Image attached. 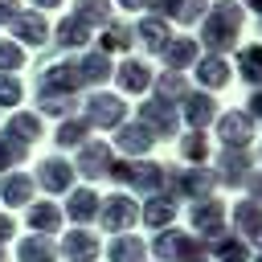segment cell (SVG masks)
I'll return each instance as SVG.
<instances>
[{
    "label": "cell",
    "mask_w": 262,
    "mask_h": 262,
    "mask_svg": "<svg viewBox=\"0 0 262 262\" xmlns=\"http://www.w3.org/2000/svg\"><path fill=\"white\" fill-rule=\"evenodd\" d=\"M12 29H16V37H20L25 45H41V41L49 37V29H45V20H41L37 12H16V16H12Z\"/></svg>",
    "instance_id": "6da1fadb"
},
{
    "label": "cell",
    "mask_w": 262,
    "mask_h": 262,
    "mask_svg": "<svg viewBox=\"0 0 262 262\" xmlns=\"http://www.w3.org/2000/svg\"><path fill=\"white\" fill-rule=\"evenodd\" d=\"M86 37H90V33H86V20H82V16H70V20L57 25V41H61V45H82Z\"/></svg>",
    "instance_id": "7a4b0ae2"
},
{
    "label": "cell",
    "mask_w": 262,
    "mask_h": 262,
    "mask_svg": "<svg viewBox=\"0 0 262 262\" xmlns=\"http://www.w3.org/2000/svg\"><path fill=\"white\" fill-rule=\"evenodd\" d=\"M41 184H45V188H66V184H70V168H66L61 160H45V164H41Z\"/></svg>",
    "instance_id": "3957f363"
},
{
    "label": "cell",
    "mask_w": 262,
    "mask_h": 262,
    "mask_svg": "<svg viewBox=\"0 0 262 262\" xmlns=\"http://www.w3.org/2000/svg\"><path fill=\"white\" fill-rule=\"evenodd\" d=\"M29 192H33L29 176H8V180H4V201H8V205H25Z\"/></svg>",
    "instance_id": "277c9868"
},
{
    "label": "cell",
    "mask_w": 262,
    "mask_h": 262,
    "mask_svg": "<svg viewBox=\"0 0 262 262\" xmlns=\"http://www.w3.org/2000/svg\"><path fill=\"white\" fill-rule=\"evenodd\" d=\"M49 258H53V246L45 237H29L20 246V262H49Z\"/></svg>",
    "instance_id": "5b68a950"
},
{
    "label": "cell",
    "mask_w": 262,
    "mask_h": 262,
    "mask_svg": "<svg viewBox=\"0 0 262 262\" xmlns=\"http://www.w3.org/2000/svg\"><path fill=\"white\" fill-rule=\"evenodd\" d=\"M12 135H16L20 143L37 139V119H33V115H16V119H12Z\"/></svg>",
    "instance_id": "8992f818"
},
{
    "label": "cell",
    "mask_w": 262,
    "mask_h": 262,
    "mask_svg": "<svg viewBox=\"0 0 262 262\" xmlns=\"http://www.w3.org/2000/svg\"><path fill=\"white\" fill-rule=\"evenodd\" d=\"M29 221H33V229H53V225H57V209H53V205H37V209L29 213Z\"/></svg>",
    "instance_id": "52a82bcc"
},
{
    "label": "cell",
    "mask_w": 262,
    "mask_h": 262,
    "mask_svg": "<svg viewBox=\"0 0 262 262\" xmlns=\"http://www.w3.org/2000/svg\"><path fill=\"white\" fill-rule=\"evenodd\" d=\"M20 61H25L20 45H12V41H0V70H20Z\"/></svg>",
    "instance_id": "ba28073f"
},
{
    "label": "cell",
    "mask_w": 262,
    "mask_h": 262,
    "mask_svg": "<svg viewBox=\"0 0 262 262\" xmlns=\"http://www.w3.org/2000/svg\"><path fill=\"white\" fill-rule=\"evenodd\" d=\"M16 98H20V86H16V78L0 74V106H12Z\"/></svg>",
    "instance_id": "9c48e42d"
},
{
    "label": "cell",
    "mask_w": 262,
    "mask_h": 262,
    "mask_svg": "<svg viewBox=\"0 0 262 262\" xmlns=\"http://www.w3.org/2000/svg\"><path fill=\"white\" fill-rule=\"evenodd\" d=\"M70 213H74V217H90V213H94V196H90V192H78L74 205H70Z\"/></svg>",
    "instance_id": "30bf717a"
},
{
    "label": "cell",
    "mask_w": 262,
    "mask_h": 262,
    "mask_svg": "<svg viewBox=\"0 0 262 262\" xmlns=\"http://www.w3.org/2000/svg\"><path fill=\"white\" fill-rule=\"evenodd\" d=\"M16 151H20V147H12V143H4V139H0V168H8V164L16 160Z\"/></svg>",
    "instance_id": "8fae6325"
},
{
    "label": "cell",
    "mask_w": 262,
    "mask_h": 262,
    "mask_svg": "<svg viewBox=\"0 0 262 262\" xmlns=\"http://www.w3.org/2000/svg\"><path fill=\"white\" fill-rule=\"evenodd\" d=\"M16 16V0H0V25Z\"/></svg>",
    "instance_id": "7c38bea8"
},
{
    "label": "cell",
    "mask_w": 262,
    "mask_h": 262,
    "mask_svg": "<svg viewBox=\"0 0 262 262\" xmlns=\"http://www.w3.org/2000/svg\"><path fill=\"white\" fill-rule=\"evenodd\" d=\"M8 233H12V225H8L4 217H0V237H8Z\"/></svg>",
    "instance_id": "4fadbf2b"
},
{
    "label": "cell",
    "mask_w": 262,
    "mask_h": 262,
    "mask_svg": "<svg viewBox=\"0 0 262 262\" xmlns=\"http://www.w3.org/2000/svg\"><path fill=\"white\" fill-rule=\"evenodd\" d=\"M37 8H53V4H61V0H33Z\"/></svg>",
    "instance_id": "5bb4252c"
}]
</instances>
